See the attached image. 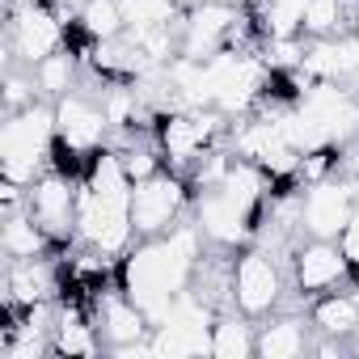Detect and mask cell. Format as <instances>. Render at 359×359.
<instances>
[{"instance_id":"6da1fadb","label":"cell","mask_w":359,"mask_h":359,"mask_svg":"<svg viewBox=\"0 0 359 359\" xmlns=\"http://www.w3.org/2000/svg\"><path fill=\"white\" fill-rule=\"evenodd\" d=\"M199 258H203V229L199 224H173L161 237H144V245H135L118 262V287L156 325L161 313L173 304V296H182L195 283Z\"/></svg>"},{"instance_id":"7a4b0ae2","label":"cell","mask_w":359,"mask_h":359,"mask_svg":"<svg viewBox=\"0 0 359 359\" xmlns=\"http://www.w3.org/2000/svg\"><path fill=\"white\" fill-rule=\"evenodd\" d=\"M51 144H55V102H34L26 110L5 114L0 127V173L9 182L30 187L43 173V165H51Z\"/></svg>"},{"instance_id":"3957f363","label":"cell","mask_w":359,"mask_h":359,"mask_svg":"<svg viewBox=\"0 0 359 359\" xmlns=\"http://www.w3.org/2000/svg\"><path fill=\"white\" fill-rule=\"evenodd\" d=\"M224 131H229L224 110H216V106L208 114L203 110H169V114H156V123H152V140H156L165 165L177 173L191 169L203 152H212Z\"/></svg>"},{"instance_id":"277c9868","label":"cell","mask_w":359,"mask_h":359,"mask_svg":"<svg viewBox=\"0 0 359 359\" xmlns=\"http://www.w3.org/2000/svg\"><path fill=\"white\" fill-rule=\"evenodd\" d=\"M212 325H216V309L199 296V292H182L173 296V304L161 313V321L152 325V346L156 359H182V355H212Z\"/></svg>"},{"instance_id":"5b68a950","label":"cell","mask_w":359,"mask_h":359,"mask_svg":"<svg viewBox=\"0 0 359 359\" xmlns=\"http://www.w3.org/2000/svg\"><path fill=\"white\" fill-rule=\"evenodd\" d=\"M195 187L187 182L177 169H161L152 177L131 187V224L140 237H161L182 220L187 203H191Z\"/></svg>"},{"instance_id":"8992f818","label":"cell","mask_w":359,"mask_h":359,"mask_svg":"<svg viewBox=\"0 0 359 359\" xmlns=\"http://www.w3.org/2000/svg\"><path fill=\"white\" fill-rule=\"evenodd\" d=\"M68 43V22L51 0H26L9 13V51L18 64L34 68Z\"/></svg>"},{"instance_id":"52a82bcc","label":"cell","mask_w":359,"mask_h":359,"mask_svg":"<svg viewBox=\"0 0 359 359\" xmlns=\"http://www.w3.org/2000/svg\"><path fill=\"white\" fill-rule=\"evenodd\" d=\"M76 237L93 250V254H123L135 237L131 224V203L123 199H102L93 195L85 182L76 191Z\"/></svg>"},{"instance_id":"ba28073f","label":"cell","mask_w":359,"mask_h":359,"mask_svg":"<svg viewBox=\"0 0 359 359\" xmlns=\"http://www.w3.org/2000/svg\"><path fill=\"white\" fill-rule=\"evenodd\" d=\"M76 191H81V182L68 177V173H60V169L39 173L34 182H30V191H26V208L47 229V237L55 241V250L76 233Z\"/></svg>"},{"instance_id":"9c48e42d","label":"cell","mask_w":359,"mask_h":359,"mask_svg":"<svg viewBox=\"0 0 359 359\" xmlns=\"http://www.w3.org/2000/svg\"><path fill=\"white\" fill-rule=\"evenodd\" d=\"M195 224L203 229L208 241H216V245L229 250V245H245L258 233L262 216L250 212V208H241L229 191L212 187V191H199L195 195Z\"/></svg>"},{"instance_id":"30bf717a","label":"cell","mask_w":359,"mask_h":359,"mask_svg":"<svg viewBox=\"0 0 359 359\" xmlns=\"http://www.w3.org/2000/svg\"><path fill=\"white\" fill-rule=\"evenodd\" d=\"M279 292L283 275L262 250H245L241 258H233V309H241L245 317H266L275 313Z\"/></svg>"},{"instance_id":"8fae6325","label":"cell","mask_w":359,"mask_h":359,"mask_svg":"<svg viewBox=\"0 0 359 359\" xmlns=\"http://www.w3.org/2000/svg\"><path fill=\"white\" fill-rule=\"evenodd\" d=\"M355 208H359V191H355L351 182L325 177V182L304 187V199H300V224L309 229V237L338 241V233H342V224L351 220Z\"/></svg>"},{"instance_id":"7c38bea8","label":"cell","mask_w":359,"mask_h":359,"mask_svg":"<svg viewBox=\"0 0 359 359\" xmlns=\"http://www.w3.org/2000/svg\"><path fill=\"white\" fill-rule=\"evenodd\" d=\"M106 131H110V118H106L102 102H93L89 93L72 89V93H64V97L55 102V140H60L64 148L93 156V152L102 148Z\"/></svg>"},{"instance_id":"4fadbf2b","label":"cell","mask_w":359,"mask_h":359,"mask_svg":"<svg viewBox=\"0 0 359 359\" xmlns=\"http://www.w3.org/2000/svg\"><path fill=\"white\" fill-rule=\"evenodd\" d=\"M351 275V262L342 258L338 241L313 237L292 254V283L300 296H325L330 287H338Z\"/></svg>"},{"instance_id":"5bb4252c","label":"cell","mask_w":359,"mask_h":359,"mask_svg":"<svg viewBox=\"0 0 359 359\" xmlns=\"http://www.w3.org/2000/svg\"><path fill=\"white\" fill-rule=\"evenodd\" d=\"M97 330H102L106 351H114V346H127V342L148 338L152 321H148V313L118 287V292H110L106 300H97Z\"/></svg>"},{"instance_id":"9a60e30c","label":"cell","mask_w":359,"mask_h":359,"mask_svg":"<svg viewBox=\"0 0 359 359\" xmlns=\"http://www.w3.org/2000/svg\"><path fill=\"white\" fill-rule=\"evenodd\" d=\"M55 292V275L43 258H9V271H5V304H18V309H30L39 300H47Z\"/></svg>"},{"instance_id":"2e32d148","label":"cell","mask_w":359,"mask_h":359,"mask_svg":"<svg viewBox=\"0 0 359 359\" xmlns=\"http://www.w3.org/2000/svg\"><path fill=\"white\" fill-rule=\"evenodd\" d=\"M0 250H5V258H43L47 250H55V241L30 216V208H13L0 224Z\"/></svg>"},{"instance_id":"e0dca14e","label":"cell","mask_w":359,"mask_h":359,"mask_svg":"<svg viewBox=\"0 0 359 359\" xmlns=\"http://www.w3.org/2000/svg\"><path fill=\"white\" fill-rule=\"evenodd\" d=\"M313 325L325 338H355L359 334V296L355 292H325L313 304Z\"/></svg>"},{"instance_id":"ac0fdd59","label":"cell","mask_w":359,"mask_h":359,"mask_svg":"<svg viewBox=\"0 0 359 359\" xmlns=\"http://www.w3.org/2000/svg\"><path fill=\"white\" fill-rule=\"evenodd\" d=\"M212 355L216 359H250L258 355V330L250 325V317L237 313H220L212 325Z\"/></svg>"},{"instance_id":"d6986e66","label":"cell","mask_w":359,"mask_h":359,"mask_svg":"<svg viewBox=\"0 0 359 359\" xmlns=\"http://www.w3.org/2000/svg\"><path fill=\"white\" fill-rule=\"evenodd\" d=\"M309 351V334L300 317H275L258 330V355L262 359H296Z\"/></svg>"},{"instance_id":"ffe728a7","label":"cell","mask_w":359,"mask_h":359,"mask_svg":"<svg viewBox=\"0 0 359 359\" xmlns=\"http://www.w3.org/2000/svg\"><path fill=\"white\" fill-rule=\"evenodd\" d=\"M34 72V85H39V93L47 97V102H60L64 93H72L76 89V51H55V55H47L43 64H34L30 68Z\"/></svg>"},{"instance_id":"44dd1931","label":"cell","mask_w":359,"mask_h":359,"mask_svg":"<svg viewBox=\"0 0 359 359\" xmlns=\"http://www.w3.org/2000/svg\"><path fill=\"white\" fill-rule=\"evenodd\" d=\"M76 26H81V34L93 39V43L118 39V34L127 30V22H123V5H118V0H85L81 13H76Z\"/></svg>"},{"instance_id":"7402d4cb","label":"cell","mask_w":359,"mask_h":359,"mask_svg":"<svg viewBox=\"0 0 359 359\" xmlns=\"http://www.w3.org/2000/svg\"><path fill=\"white\" fill-rule=\"evenodd\" d=\"M118 5H123L127 30H148V26H173V22H182L177 0H118Z\"/></svg>"},{"instance_id":"603a6c76","label":"cell","mask_w":359,"mask_h":359,"mask_svg":"<svg viewBox=\"0 0 359 359\" xmlns=\"http://www.w3.org/2000/svg\"><path fill=\"white\" fill-rule=\"evenodd\" d=\"M342 22H351L346 0H304V34L334 39L342 30Z\"/></svg>"},{"instance_id":"cb8c5ba5","label":"cell","mask_w":359,"mask_h":359,"mask_svg":"<svg viewBox=\"0 0 359 359\" xmlns=\"http://www.w3.org/2000/svg\"><path fill=\"white\" fill-rule=\"evenodd\" d=\"M338 250H342V258L351 262V275L359 279V208H355L351 220L342 224V233H338Z\"/></svg>"},{"instance_id":"d4e9b609","label":"cell","mask_w":359,"mask_h":359,"mask_svg":"<svg viewBox=\"0 0 359 359\" xmlns=\"http://www.w3.org/2000/svg\"><path fill=\"white\" fill-rule=\"evenodd\" d=\"M351 34L359 39V5H355V13H351Z\"/></svg>"}]
</instances>
